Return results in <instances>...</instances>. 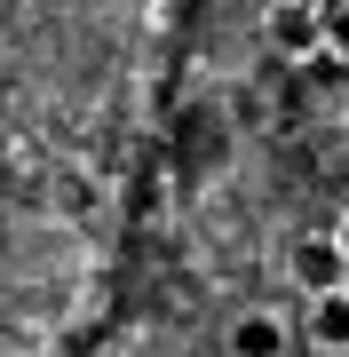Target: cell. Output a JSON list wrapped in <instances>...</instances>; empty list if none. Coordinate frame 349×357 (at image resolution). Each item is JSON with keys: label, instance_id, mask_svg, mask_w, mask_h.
Instances as JSON below:
<instances>
[{"label": "cell", "instance_id": "3957f363", "mask_svg": "<svg viewBox=\"0 0 349 357\" xmlns=\"http://www.w3.org/2000/svg\"><path fill=\"white\" fill-rule=\"evenodd\" d=\"M286 318L278 310H246V318H231V333H222V349L231 357H286Z\"/></svg>", "mask_w": 349, "mask_h": 357}, {"label": "cell", "instance_id": "5b68a950", "mask_svg": "<svg viewBox=\"0 0 349 357\" xmlns=\"http://www.w3.org/2000/svg\"><path fill=\"white\" fill-rule=\"evenodd\" d=\"M325 56H341V72H349V0L325 8Z\"/></svg>", "mask_w": 349, "mask_h": 357}, {"label": "cell", "instance_id": "52a82bcc", "mask_svg": "<svg viewBox=\"0 0 349 357\" xmlns=\"http://www.w3.org/2000/svg\"><path fill=\"white\" fill-rule=\"evenodd\" d=\"M270 8H278V0H270Z\"/></svg>", "mask_w": 349, "mask_h": 357}, {"label": "cell", "instance_id": "7a4b0ae2", "mask_svg": "<svg viewBox=\"0 0 349 357\" xmlns=\"http://www.w3.org/2000/svg\"><path fill=\"white\" fill-rule=\"evenodd\" d=\"M262 32H270V48L286 56V64H310V56H325V8H318V0H278Z\"/></svg>", "mask_w": 349, "mask_h": 357}, {"label": "cell", "instance_id": "8992f818", "mask_svg": "<svg viewBox=\"0 0 349 357\" xmlns=\"http://www.w3.org/2000/svg\"><path fill=\"white\" fill-rule=\"evenodd\" d=\"M334 238H341V255H349V215H341V222H334Z\"/></svg>", "mask_w": 349, "mask_h": 357}, {"label": "cell", "instance_id": "277c9868", "mask_svg": "<svg viewBox=\"0 0 349 357\" xmlns=\"http://www.w3.org/2000/svg\"><path fill=\"white\" fill-rule=\"evenodd\" d=\"M310 342L334 349V357H349V286H334V294L310 302Z\"/></svg>", "mask_w": 349, "mask_h": 357}, {"label": "cell", "instance_id": "6da1fadb", "mask_svg": "<svg viewBox=\"0 0 349 357\" xmlns=\"http://www.w3.org/2000/svg\"><path fill=\"white\" fill-rule=\"evenodd\" d=\"M286 270H294V286L310 294H334V286H349V255H341V238L334 230H302L294 238V255H286Z\"/></svg>", "mask_w": 349, "mask_h": 357}]
</instances>
